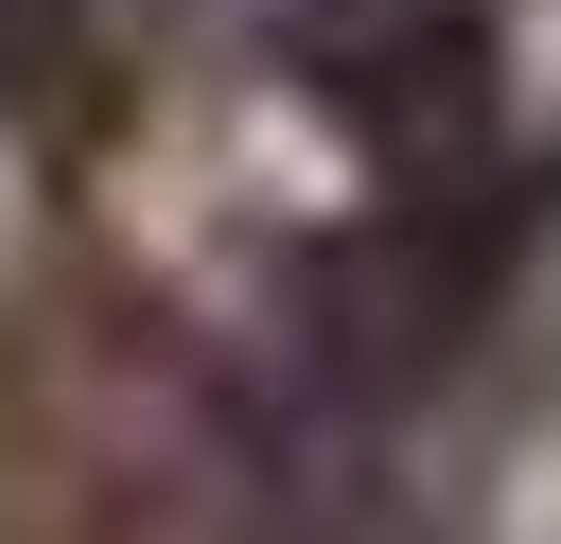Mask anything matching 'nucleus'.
<instances>
[{
  "label": "nucleus",
  "mask_w": 561,
  "mask_h": 544,
  "mask_svg": "<svg viewBox=\"0 0 561 544\" xmlns=\"http://www.w3.org/2000/svg\"><path fill=\"white\" fill-rule=\"evenodd\" d=\"M280 35H298V88L386 158H421L491 105V18L473 0H280Z\"/></svg>",
  "instance_id": "f257e3e1"
},
{
  "label": "nucleus",
  "mask_w": 561,
  "mask_h": 544,
  "mask_svg": "<svg viewBox=\"0 0 561 544\" xmlns=\"http://www.w3.org/2000/svg\"><path fill=\"white\" fill-rule=\"evenodd\" d=\"M70 18H88V0H0V88H18V70H35V53L70 35Z\"/></svg>",
  "instance_id": "f03ea898"
}]
</instances>
